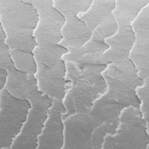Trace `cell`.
Listing matches in <instances>:
<instances>
[{"label": "cell", "mask_w": 149, "mask_h": 149, "mask_svg": "<svg viewBox=\"0 0 149 149\" xmlns=\"http://www.w3.org/2000/svg\"><path fill=\"white\" fill-rule=\"evenodd\" d=\"M66 78L71 81V88L63 100L66 112L62 121L76 113H89L95 102L106 93L107 85L102 73L105 65H88L80 69L78 65L65 62Z\"/></svg>", "instance_id": "cell-1"}, {"label": "cell", "mask_w": 149, "mask_h": 149, "mask_svg": "<svg viewBox=\"0 0 149 149\" xmlns=\"http://www.w3.org/2000/svg\"><path fill=\"white\" fill-rule=\"evenodd\" d=\"M0 17L10 49L32 53L38 46L34 37L39 15L28 1H0Z\"/></svg>", "instance_id": "cell-2"}, {"label": "cell", "mask_w": 149, "mask_h": 149, "mask_svg": "<svg viewBox=\"0 0 149 149\" xmlns=\"http://www.w3.org/2000/svg\"><path fill=\"white\" fill-rule=\"evenodd\" d=\"M129 58L109 65L102 73L107 90L100 99L109 103L133 107L140 110V101L136 90L142 86L144 80Z\"/></svg>", "instance_id": "cell-3"}, {"label": "cell", "mask_w": 149, "mask_h": 149, "mask_svg": "<svg viewBox=\"0 0 149 149\" xmlns=\"http://www.w3.org/2000/svg\"><path fill=\"white\" fill-rule=\"evenodd\" d=\"M25 100L29 101L31 108L10 149H36L37 136L40 134L52 105V100L39 91L37 80L33 74H27Z\"/></svg>", "instance_id": "cell-4"}, {"label": "cell", "mask_w": 149, "mask_h": 149, "mask_svg": "<svg viewBox=\"0 0 149 149\" xmlns=\"http://www.w3.org/2000/svg\"><path fill=\"white\" fill-rule=\"evenodd\" d=\"M149 129L140 110L125 107L121 112L116 133L105 136L102 149H147Z\"/></svg>", "instance_id": "cell-5"}, {"label": "cell", "mask_w": 149, "mask_h": 149, "mask_svg": "<svg viewBox=\"0 0 149 149\" xmlns=\"http://www.w3.org/2000/svg\"><path fill=\"white\" fill-rule=\"evenodd\" d=\"M31 104L16 98L5 88L0 93V149H10L25 122Z\"/></svg>", "instance_id": "cell-6"}, {"label": "cell", "mask_w": 149, "mask_h": 149, "mask_svg": "<svg viewBox=\"0 0 149 149\" xmlns=\"http://www.w3.org/2000/svg\"><path fill=\"white\" fill-rule=\"evenodd\" d=\"M39 15L34 37L38 47L56 46L62 40V29L66 22L64 17L53 6V1L29 0Z\"/></svg>", "instance_id": "cell-7"}, {"label": "cell", "mask_w": 149, "mask_h": 149, "mask_svg": "<svg viewBox=\"0 0 149 149\" xmlns=\"http://www.w3.org/2000/svg\"><path fill=\"white\" fill-rule=\"evenodd\" d=\"M63 142L60 149H91V139L98 126L90 113H76L62 121Z\"/></svg>", "instance_id": "cell-8"}, {"label": "cell", "mask_w": 149, "mask_h": 149, "mask_svg": "<svg viewBox=\"0 0 149 149\" xmlns=\"http://www.w3.org/2000/svg\"><path fill=\"white\" fill-rule=\"evenodd\" d=\"M149 6H147L131 24L135 41L131 51L129 59L139 72V77L143 80L149 74Z\"/></svg>", "instance_id": "cell-9"}, {"label": "cell", "mask_w": 149, "mask_h": 149, "mask_svg": "<svg viewBox=\"0 0 149 149\" xmlns=\"http://www.w3.org/2000/svg\"><path fill=\"white\" fill-rule=\"evenodd\" d=\"M37 63V71L35 75L37 86L43 94L52 100H63L71 88V81L66 78L65 62L62 59L52 68L40 63Z\"/></svg>", "instance_id": "cell-10"}, {"label": "cell", "mask_w": 149, "mask_h": 149, "mask_svg": "<svg viewBox=\"0 0 149 149\" xmlns=\"http://www.w3.org/2000/svg\"><path fill=\"white\" fill-rule=\"evenodd\" d=\"M66 112L63 100L54 99L40 134L37 136L36 149H60L63 142L62 114Z\"/></svg>", "instance_id": "cell-11"}, {"label": "cell", "mask_w": 149, "mask_h": 149, "mask_svg": "<svg viewBox=\"0 0 149 149\" xmlns=\"http://www.w3.org/2000/svg\"><path fill=\"white\" fill-rule=\"evenodd\" d=\"M135 37L132 27L118 30L116 33L105 41L109 49L102 55L100 65L108 66L129 58Z\"/></svg>", "instance_id": "cell-12"}, {"label": "cell", "mask_w": 149, "mask_h": 149, "mask_svg": "<svg viewBox=\"0 0 149 149\" xmlns=\"http://www.w3.org/2000/svg\"><path fill=\"white\" fill-rule=\"evenodd\" d=\"M63 38L59 43L68 51L78 49L90 40L92 32L78 17L66 19L62 29Z\"/></svg>", "instance_id": "cell-13"}, {"label": "cell", "mask_w": 149, "mask_h": 149, "mask_svg": "<svg viewBox=\"0 0 149 149\" xmlns=\"http://www.w3.org/2000/svg\"><path fill=\"white\" fill-rule=\"evenodd\" d=\"M109 48L105 42L90 40L80 48L69 51L62 59L65 62L76 63L81 69L88 65H100L102 55Z\"/></svg>", "instance_id": "cell-14"}, {"label": "cell", "mask_w": 149, "mask_h": 149, "mask_svg": "<svg viewBox=\"0 0 149 149\" xmlns=\"http://www.w3.org/2000/svg\"><path fill=\"white\" fill-rule=\"evenodd\" d=\"M149 3V0L116 1L115 8L112 13L116 20L118 30L131 27L141 11Z\"/></svg>", "instance_id": "cell-15"}, {"label": "cell", "mask_w": 149, "mask_h": 149, "mask_svg": "<svg viewBox=\"0 0 149 149\" xmlns=\"http://www.w3.org/2000/svg\"><path fill=\"white\" fill-rule=\"evenodd\" d=\"M115 5L116 1H93L88 10L85 13L80 14L78 17L93 32L112 14Z\"/></svg>", "instance_id": "cell-16"}, {"label": "cell", "mask_w": 149, "mask_h": 149, "mask_svg": "<svg viewBox=\"0 0 149 149\" xmlns=\"http://www.w3.org/2000/svg\"><path fill=\"white\" fill-rule=\"evenodd\" d=\"M69 52L67 49L59 44L50 47L36 46L32 53L36 63H40L49 68L54 67L62 59L65 54Z\"/></svg>", "instance_id": "cell-17"}, {"label": "cell", "mask_w": 149, "mask_h": 149, "mask_svg": "<svg viewBox=\"0 0 149 149\" xmlns=\"http://www.w3.org/2000/svg\"><path fill=\"white\" fill-rule=\"evenodd\" d=\"M93 1H53V6L65 19L78 17L80 13H85L90 9Z\"/></svg>", "instance_id": "cell-18"}, {"label": "cell", "mask_w": 149, "mask_h": 149, "mask_svg": "<svg viewBox=\"0 0 149 149\" xmlns=\"http://www.w3.org/2000/svg\"><path fill=\"white\" fill-rule=\"evenodd\" d=\"M10 53L16 69L27 74H36L37 63L32 53L26 52L19 49H10Z\"/></svg>", "instance_id": "cell-19"}, {"label": "cell", "mask_w": 149, "mask_h": 149, "mask_svg": "<svg viewBox=\"0 0 149 149\" xmlns=\"http://www.w3.org/2000/svg\"><path fill=\"white\" fill-rule=\"evenodd\" d=\"M118 30L116 20L112 13L93 31L90 40L105 42L107 39L115 35Z\"/></svg>", "instance_id": "cell-20"}, {"label": "cell", "mask_w": 149, "mask_h": 149, "mask_svg": "<svg viewBox=\"0 0 149 149\" xmlns=\"http://www.w3.org/2000/svg\"><path fill=\"white\" fill-rule=\"evenodd\" d=\"M7 36L2 26L0 17V69L5 70L8 76H10L17 73L13 61L10 57V48L6 41Z\"/></svg>", "instance_id": "cell-21"}, {"label": "cell", "mask_w": 149, "mask_h": 149, "mask_svg": "<svg viewBox=\"0 0 149 149\" xmlns=\"http://www.w3.org/2000/svg\"><path fill=\"white\" fill-rule=\"evenodd\" d=\"M149 77L144 80V84L142 86L136 88V93L140 101V111L141 113L143 119L149 128Z\"/></svg>", "instance_id": "cell-22"}, {"label": "cell", "mask_w": 149, "mask_h": 149, "mask_svg": "<svg viewBox=\"0 0 149 149\" xmlns=\"http://www.w3.org/2000/svg\"><path fill=\"white\" fill-rule=\"evenodd\" d=\"M7 72L5 70L0 69V93L5 86Z\"/></svg>", "instance_id": "cell-23"}, {"label": "cell", "mask_w": 149, "mask_h": 149, "mask_svg": "<svg viewBox=\"0 0 149 149\" xmlns=\"http://www.w3.org/2000/svg\"></svg>", "instance_id": "cell-24"}]
</instances>
